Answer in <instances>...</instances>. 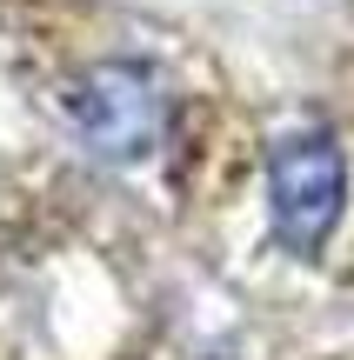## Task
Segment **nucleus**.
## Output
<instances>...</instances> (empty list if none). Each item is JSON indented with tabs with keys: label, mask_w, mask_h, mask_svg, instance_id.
<instances>
[{
	"label": "nucleus",
	"mask_w": 354,
	"mask_h": 360,
	"mask_svg": "<svg viewBox=\"0 0 354 360\" xmlns=\"http://www.w3.org/2000/svg\"><path fill=\"white\" fill-rule=\"evenodd\" d=\"M174 94L160 67L147 60H94L67 80V120H74L80 147L107 167H141L167 141Z\"/></svg>",
	"instance_id": "f257e3e1"
},
{
	"label": "nucleus",
	"mask_w": 354,
	"mask_h": 360,
	"mask_svg": "<svg viewBox=\"0 0 354 360\" xmlns=\"http://www.w3.org/2000/svg\"><path fill=\"white\" fill-rule=\"evenodd\" d=\"M348 214V154L328 127H288L267 147V220L294 260H321Z\"/></svg>",
	"instance_id": "f03ea898"
}]
</instances>
